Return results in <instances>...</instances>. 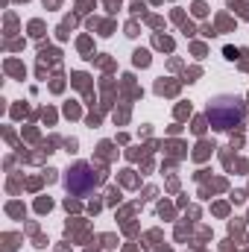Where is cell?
<instances>
[{"instance_id":"6da1fadb","label":"cell","mask_w":249,"mask_h":252,"mask_svg":"<svg viewBox=\"0 0 249 252\" xmlns=\"http://www.w3.org/2000/svg\"><path fill=\"white\" fill-rule=\"evenodd\" d=\"M205 118L214 129H235L247 121V103L235 94H220V97H211L208 106H205Z\"/></svg>"},{"instance_id":"7a4b0ae2","label":"cell","mask_w":249,"mask_h":252,"mask_svg":"<svg viewBox=\"0 0 249 252\" xmlns=\"http://www.w3.org/2000/svg\"><path fill=\"white\" fill-rule=\"evenodd\" d=\"M94 185H97V173H94V167L85 164V161H76V164L67 170V176H64V188L70 190V193H76V196L88 193Z\"/></svg>"}]
</instances>
